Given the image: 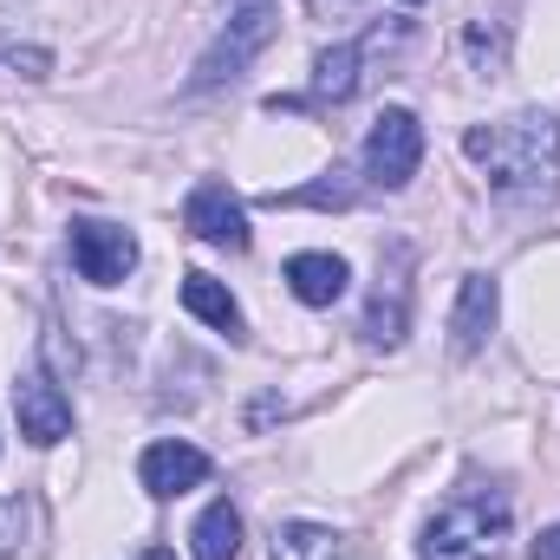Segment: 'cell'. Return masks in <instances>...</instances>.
<instances>
[{
  "mask_svg": "<svg viewBox=\"0 0 560 560\" xmlns=\"http://www.w3.org/2000/svg\"><path fill=\"white\" fill-rule=\"evenodd\" d=\"M405 7H411V0H405Z\"/></svg>",
  "mask_w": 560,
  "mask_h": 560,
  "instance_id": "obj_22",
  "label": "cell"
},
{
  "mask_svg": "<svg viewBox=\"0 0 560 560\" xmlns=\"http://www.w3.org/2000/svg\"><path fill=\"white\" fill-rule=\"evenodd\" d=\"M313 13H346V7H359V0H306Z\"/></svg>",
  "mask_w": 560,
  "mask_h": 560,
  "instance_id": "obj_20",
  "label": "cell"
},
{
  "mask_svg": "<svg viewBox=\"0 0 560 560\" xmlns=\"http://www.w3.org/2000/svg\"><path fill=\"white\" fill-rule=\"evenodd\" d=\"M528 560H560V522L555 528H541V541L528 548Z\"/></svg>",
  "mask_w": 560,
  "mask_h": 560,
  "instance_id": "obj_19",
  "label": "cell"
},
{
  "mask_svg": "<svg viewBox=\"0 0 560 560\" xmlns=\"http://www.w3.org/2000/svg\"><path fill=\"white\" fill-rule=\"evenodd\" d=\"M418 163H423V125H418V112L385 105V112L372 118V131H365V176H372L378 189H405V183L418 176Z\"/></svg>",
  "mask_w": 560,
  "mask_h": 560,
  "instance_id": "obj_4",
  "label": "cell"
},
{
  "mask_svg": "<svg viewBox=\"0 0 560 560\" xmlns=\"http://www.w3.org/2000/svg\"><path fill=\"white\" fill-rule=\"evenodd\" d=\"M280 33L275 20V0H261V7H242L222 33H215V46L196 59V72H189V92H215V85H229V79H242L248 72V59L255 52H268V39Z\"/></svg>",
  "mask_w": 560,
  "mask_h": 560,
  "instance_id": "obj_3",
  "label": "cell"
},
{
  "mask_svg": "<svg viewBox=\"0 0 560 560\" xmlns=\"http://www.w3.org/2000/svg\"><path fill=\"white\" fill-rule=\"evenodd\" d=\"M183 306H189L202 326H215V332L242 339V306L229 300V287H222L215 275H183Z\"/></svg>",
  "mask_w": 560,
  "mask_h": 560,
  "instance_id": "obj_12",
  "label": "cell"
},
{
  "mask_svg": "<svg viewBox=\"0 0 560 560\" xmlns=\"http://www.w3.org/2000/svg\"><path fill=\"white\" fill-rule=\"evenodd\" d=\"M143 560H176L170 548H143Z\"/></svg>",
  "mask_w": 560,
  "mask_h": 560,
  "instance_id": "obj_21",
  "label": "cell"
},
{
  "mask_svg": "<svg viewBox=\"0 0 560 560\" xmlns=\"http://www.w3.org/2000/svg\"><path fill=\"white\" fill-rule=\"evenodd\" d=\"M275 560H346V541L332 528H319V522H280Z\"/></svg>",
  "mask_w": 560,
  "mask_h": 560,
  "instance_id": "obj_15",
  "label": "cell"
},
{
  "mask_svg": "<svg viewBox=\"0 0 560 560\" xmlns=\"http://www.w3.org/2000/svg\"><path fill=\"white\" fill-rule=\"evenodd\" d=\"M13 418H20V436L39 443V450L72 436V405H66V392L46 372H20L13 378Z\"/></svg>",
  "mask_w": 560,
  "mask_h": 560,
  "instance_id": "obj_8",
  "label": "cell"
},
{
  "mask_svg": "<svg viewBox=\"0 0 560 560\" xmlns=\"http://www.w3.org/2000/svg\"><path fill=\"white\" fill-rule=\"evenodd\" d=\"M183 222H189V235H196V242H209V248H229V255H242V248H248V215H242L235 189H229V183H215V176L189 189Z\"/></svg>",
  "mask_w": 560,
  "mask_h": 560,
  "instance_id": "obj_7",
  "label": "cell"
},
{
  "mask_svg": "<svg viewBox=\"0 0 560 560\" xmlns=\"http://www.w3.org/2000/svg\"><path fill=\"white\" fill-rule=\"evenodd\" d=\"M189 548H196V560H235L242 555V515H235V502H209L196 515V528H189Z\"/></svg>",
  "mask_w": 560,
  "mask_h": 560,
  "instance_id": "obj_14",
  "label": "cell"
},
{
  "mask_svg": "<svg viewBox=\"0 0 560 560\" xmlns=\"http://www.w3.org/2000/svg\"><path fill=\"white\" fill-rule=\"evenodd\" d=\"M346 255H326V248H300V255H287V287H293V300L300 306H332L339 293H346Z\"/></svg>",
  "mask_w": 560,
  "mask_h": 560,
  "instance_id": "obj_11",
  "label": "cell"
},
{
  "mask_svg": "<svg viewBox=\"0 0 560 560\" xmlns=\"http://www.w3.org/2000/svg\"><path fill=\"white\" fill-rule=\"evenodd\" d=\"M72 268L92 287H118L138 268V235L118 222H72Z\"/></svg>",
  "mask_w": 560,
  "mask_h": 560,
  "instance_id": "obj_5",
  "label": "cell"
},
{
  "mask_svg": "<svg viewBox=\"0 0 560 560\" xmlns=\"http://www.w3.org/2000/svg\"><path fill=\"white\" fill-rule=\"evenodd\" d=\"M359 189L346 183V170H332V183H306V189H287V196H268L275 209H346Z\"/></svg>",
  "mask_w": 560,
  "mask_h": 560,
  "instance_id": "obj_16",
  "label": "cell"
},
{
  "mask_svg": "<svg viewBox=\"0 0 560 560\" xmlns=\"http://www.w3.org/2000/svg\"><path fill=\"white\" fill-rule=\"evenodd\" d=\"M209 450H196V443H176V436H163V443H150L138 456V482L156 495V502H170V495H189V489H202L209 482Z\"/></svg>",
  "mask_w": 560,
  "mask_h": 560,
  "instance_id": "obj_9",
  "label": "cell"
},
{
  "mask_svg": "<svg viewBox=\"0 0 560 560\" xmlns=\"http://www.w3.org/2000/svg\"><path fill=\"white\" fill-rule=\"evenodd\" d=\"M502 535H509V495L502 489H463L423 522L418 560H495Z\"/></svg>",
  "mask_w": 560,
  "mask_h": 560,
  "instance_id": "obj_2",
  "label": "cell"
},
{
  "mask_svg": "<svg viewBox=\"0 0 560 560\" xmlns=\"http://www.w3.org/2000/svg\"><path fill=\"white\" fill-rule=\"evenodd\" d=\"M463 156L489 170L502 196H555L560 189V125L548 112H515L502 125H469Z\"/></svg>",
  "mask_w": 560,
  "mask_h": 560,
  "instance_id": "obj_1",
  "label": "cell"
},
{
  "mask_svg": "<svg viewBox=\"0 0 560 560\" xmlns=\"http://www.w3.org/2000/svg\"><path fill=\"white\" fill-rule=\"evenodd\" d=\"M26 528H33V509L20 495H0V555H20L26 548Z\"/></svg>",
  "mask_w": 560,
  "mask_h": 560,
  "instance_id": "obj_17",
  "label": "cell"
},
{
  "mask_svg": "<svg viewBox=\"0 0 560 560\" xmlns=\"http://www.w3.org/2000/svg\"><path fill=\"white\" fill-rule=\"evenodd\" d=\"M359 66H365V46H326L313 59V98L319 105H346L359 92Z\"/></svg>",
  "mask_w": 560,
  "mask_h": 560,
  "instance_id": "obj_13",
  "label": "cell"
},
{
  "mask_svg": "<svg viewBox=\"0 0 560 560\" xmlns=\"http://www.w3.org/2000/svg\"><path fill=\"white\" fill-rule=\"evenodd\" d=\"M495 313H502V287L495 275H463L456 287V313H450V352L456 359H476L495 332Z\"/></svg>",
  "mask_w": 560,
  "mask_h": 560,
  "instance_id": "obj_10",
  "label": "cell"
},
{
  "mask_svg": "<svg viewBox=\"0 0 560 560\" xmlns=\"http://www.w3.org/2000/svg\"><path fill=\"white\" fill-rule=\"evenodd\" d=\"M7 72H20V79H46V72H52V52H46V46H13V52H7Z\"/></svg>",
  "mask_w": 560,
  "mask_h": 560,
  "instance_id": "obj_18",
  "label": "cell"
},
{
  "mask_svg": "<svg viewBox=\"0 0 560 560\" xmlns=\"http://www.w3.org/2000/svg\"><path fill=\"white\" fill-rule=\"evenodd\" d=\"M411 255L405 248H392V268H378V287H372V300H365V346H405V332H411Z\"/></svg>",
  "mask_w": 560,
  "mask_h": 560,
  "instance_id": "obj_6",
  "label": "cell"
}]
</instances>
